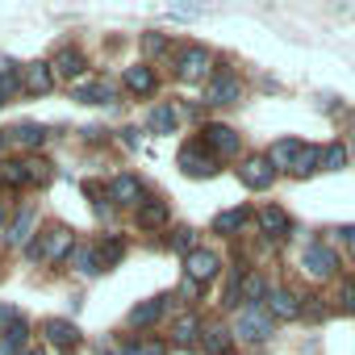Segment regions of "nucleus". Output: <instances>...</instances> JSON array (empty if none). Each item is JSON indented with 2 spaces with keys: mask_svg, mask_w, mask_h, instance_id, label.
<instances>
[{
  "mask_svg": "<svg viewBox=\"0 0 355 355\" xmlns=\"http://www.w3.org/2000/svg\"><path fill=\"white\" fill-rule=\"evenodd\" d=\"M214 71H218V59H214V51L209 46H184L180 55H175V76H180L184 84H201V80H214Z\"/></svg>",
  "mask_w": 355,
  "mask_h": 355,
  "instance_id": "f257e3e1",
  "label": "nucleus"
},
{
  "mask_svg": "<svg viewBox=\"0 0 355 355\" xmlns=\"http://www.w3.org/2000/svg\"><path fill=\"white\" fill-rule=\"evenodd\" d=\"M76 251V234L67 226H46L38 234V243H30V259H42V263H59Z\"/></svg>",
  "mask_w": 355,
  "mask_h": 355,
  "instance_id": "f03ea898",
  "label": "nucleus"
},
{
  "mask_svg": "<svg viewBox=\"0 0 355 355\" xmlns=\"http://www.w3.org/2000/svg\"><path fill=\"white\" fill-rule=\"evenodd\" d=\"M272 313L263 309V305H243L239 313H234V334L243 338V343H268L272 338Z\"/></svg>",
  "mask_w": 355,
  "mask_h": 355,
  "instance_id": "7ed1b4c3",
  "label": "nucleus"
},
{
  "mask_svg": "<svg viewBox=\"0 0 355 355\" xmlns=\"http://www.w3.org/2000/svg\"><path fill=\"white\" fill-rule=\"evenodd\" d=\"M301 268H305V276H313V280H334V276H338V255H334V247H326V243H309V247L301 251Z\"/></svg>",
  "mask_w": 355,
  "mask_h": 355,
  "instance_id": "20e7f679",
  "label": "nucleus"
},
{
  "mask_svg": "<svg viewBox=\"0 0 355 355\" xmlns=\"http://www.w3.org/2000/svg\"><path fill=\"white\" fill-rule=\"evenodd\" d=\"M180 167H184V175H197V180H205V175H214V171L222 167V159H218L201 138H193V142L180 150Z\"/></svg>",
  "mask_w": 355,
  "mask_h": 355,
  "instance_id": "39448f33",
  "label": "nucleus"
},
{
  "mask_svg": "<svg viewBox=\"0 0 355 355\" xmlns=\"http://www.w3.org/2000/svg\"><path fill=\"white\" fill-rule=\"evenodd\" d=\"M51 134L34 121H21V125H9V130H0V150H38Z\"/></svg>",
  "mask_w": 355,
  "mask_h": 355,
  "instance_id": "423d86ee",
  "label": "nucleus"
},
{
  "mask_svg": "<svg viewBox=\"0 0 355 355\" xmlns=\"http://www.w3.org/2000/svg\"><path fill=\"white\" fill-rule=\"evenodd\" d=\"M239 101H243V80H239V71H230V67L214 71L209 92H205V105H239Z\"/></svg>",
  "mask_w": 355,
  "mask_h": 355,
  "instance_id": "0eeeda50",
  "label": "nucleus"
},
{
  "mask_svg": "<svg viewBox=\"0 0 355 355\" xmlns=\"http://www.w3.org/2000/svg\"><path fill=\"white\" fill-rule=\"evenodd\" d=\"M276 167L268 163V155H251V159H243V167H239V180L247 184V189H255V193H263V189H272L276 184Z\"/></svg>",
  "mask_w": 355,
  "mask_h": 355,
  "instance_id": "6e6552de",
  "label": "nucleus"
},
{
  "mask_svg": "<svg viewBox=\"0 0 355 355\" xmlns=\"http://www.w3.org/2000/svg\"><path fill=\"white\" fill-rule=\"evenodd\" d=\"M201 142H205V146H209L218 159H234V155L243 150V138H239V130H230V125H218V121L201 130Z\"/></svg>",
  "mask_w": 355,
  "mask_h": 355,
  "instance_id": "1a4fd4ad",
  "label": "nucleus"
},
{
  "mask_svg": "<svg viewBox=\"0 0 355 355\" xmlns=\"http://www.w3.org/2000/svg\"><path fill=\"white\" fill-rule=\"evenodd\" d=\"M109 201H117V205H134V209H142L150 197H146V184L138 180V175H117V180L109 184Z\"/></svg>",
  "mask_w": 355,
  "mask_h": 355,
  "instance_id": "9d476101",
  "label": "nucleus"
},
{
  "mask_svg": "<svg viewBox=\"0 0 355 355\" xmlns=\"http://www.w3.org/2000/svg\"><path fill=\"white\" fill-rule=\"evenodd\" d=\"M184 268H189V280L193 284H205V280H214L222 272V259L214 251H193V255H184Z\"/></svg>",
  "mask_w": 355,
  "mask_h": 355,
  "instance_id": "9b49d317",
  "label": "nucleus"
},
{
  "mask_svg": "<svg viewBox=\"0 0 355 355\" xmlns=\"http://www.w3.org/2000/svg\"><path fill=\"white\" fill-rule=\"evenodd\" d=\"M21 88H26L30 96H46V92L55 88L51 63H30V67H21Z\"/></svg>",
  "mask_w": 355,
  "mask_h": 355,
  "instance_id": "f8f14e48",
  "label": "nucleus"
},
{
  "mask_svg": "<svg viewBox=\"0 0 355 355\" xmlns=\"http://www.w3.org/2000/svg\"><path fill=\"white\" fill-rule=\"evenodd\" d=\"M263 309L272 313V322L276 318H301V297L293 288H268V305Z\"/></svg>",
  "mask_w": 355,
  "mask_h": 355,
  "instance_id": "ddd939ff",
  "label": "nucleus"
},
{
  "mask_svg": "<svg viewBox=\"0 0 355 355\" xmlns=\"http://www.w3.org/2000/svg\"><path fill=\"white\" fill-rule=\"evenodd\" d=\"M51 71H55V76H63V80H80V76L88 71V59H84V51H76V46H63V51L55 55Z\"/></svg>",
  "mask_w": 355,
  "mask_h": 355,
  "instance_id": "4468645a",
  "label": "nucleus"
},
{
  "mask_svg": "<svg viewBox=\"0 0 355 355\" xmlns=\"http://www.w3.org/2000/svg\"><path fill=\"white\" fill-rule=\"evenodd\" d=\"M167 301L171 297H150V301H142V305H134L130 309V330H146V326H155L159 318H163V309H167Z\"/></svg>",
  "mask_w": 355,
  "mask_h": 355,
  "instance_id": "2eb2a0df",
  "label": "nucleus"
},
{
  "mask_svg": "<svg viewBox=\"0 0 355 355\" xmlns=\"http://www.w3.org/2000/svg\"><path fill=\"white\" fill-rule=\"evenodd\" d=\"M121 84H125V92H134V96H150V92H155V67H150V63H134V67H125Z\"/></svg>",
  "mask_w": 355,
  "mask_h": 355,
  "instance_id": "dca6fc26",
  "label": "nucleus"
},
{
  "mask_svg": "<svg viewBox=\"0 0 355 355\" xmlns=\"http://www.w3.org/2000/svg\"><path fill=\"white\" fill-rule=\"evenodd\" d=\"M71 272H80V276H101V272H105L96 243H76V251H71Z\"/></svg>",
  "mask_w": 355,
  "mask_h": 355,
  "instance_id": "f3484780",
  "label": "nucleus"
},
{
  "mask_svg": "<svg viewBox=\"0 0 355 355\" xmlns=\"http://www.w3.org/2000/svg\"><path fill=\"white\" fill-rule=\"evenodd\" d=\"M230 338H234V330H230V326L209 322V326L201 330V351H205V355H230Z\"/></svg>",
  "mask_w": 355,
  "mask_h": 355,
  "instance_id": "a211bd4d",
  "label": "nucleus"
},
{
  "mask_svg": "<svg viewBox=\"0 0 355 355\" xmlns=\"http://www.w3.org/2000/svg\"><path fill=\"white\" fill-rule=\"evenodd\" d=\"M301 146H305V142H297V138H280V142H272V150H268V163H272L276 171H293V163H297Z\"/></svg>",
  "mask_w": 355,
  "mask_h": 355,
  "instance_id": "6ab92c4d",
  "label": "nucleus"
},
{
  "mask_svg": "<svg viewBox=\"0 0 355 355\" xmlns=\"http://www.w3.org/2000/svg\"><path fill=\"white\" fill-rule=\"evenodd\" d=\"M0 189H30V163L26 159H5L0 163Z\"/></svg>",
  "mask_w": 355,
  "mask_h": 355,
  "instance_id": "aec40b11",
  "label": "nucleus"
},
{
  "mask_svg": "<svg viewBox=\"0 0 355 355\" xmlns=\"http://www.w3.org/2000/svg\"><path fill=\"white\" fill-rule=\"evenodd\" d=\"M34 222H38V218H34V209L26 205V209H21L13 222H9V230H5V243H9V247H21V243H30V239H34V234H30V230H34Z\"/></svg>",
  "mask_w": 355,
  "mask_h": 355,
  "instance_id": "412c9836",
  "label": "nucleus"
},
{
  "mask_svg": "<svg viewBox=\"0 0 355 355\" xmlns=\"http://www.w3.org/2000/svg\"><path fill=\"white\" fill-rule=\"evenodd\" d=\"M76 101H80V105H109V101H117V92H113V84L88 80V84L76 88Z\"/></svg>",
  "mask_w": 355,
  "mask_h": 355,
  "instance_id": "4be33fe9",
  "label": "nucleus"
},
{
  "mask_svg": "<svg viewBox=\"0 0 355 355\" xmlns=\"http://www.w3.org/2000/svg\"><path fill=\"white\" fill-rule=\"evenodd\" d=\"M42 330H46V338H51L55 347H67V351H71V347L80 343V330H76L71 322H63V318H51Z\"/></svg>",
  "mask_w": 355,
  "mask_h": 355,
  "instance_id": "5701e85b",
  "label": "nucleus"
},
{
  "mask_svg": "<svg viewBox=\"0 0 355 355\" xmlns=\"http://www.w3.org/2000/svg\"><path fill=\"white\" fill-rule=\"evenodd\" d=\"M259 226H263L268 239H280V234H288V214L276 209V205H263L259 209Z\"/></svg>",
  "mask_w": 355,
  "mask_h": 355,
  "instance_id": "b1692460",
  "label": "nucleus"
},
{
  "mask_svg": "<svg viewBox=\"0 0 355 355\" xmlns=\"http://www.w3.org/2000/svg\"><path fill=\"white\" fill-rule=\"evenodd\" d=\"M26 338H30V322L21 318L9 334H0V351H5V355H26L30 347H26Z\"/></svg>",
  "mask_w": 355,
  "mask_h": 355,
  "instance_id": "393cba45",
  "label": "nucleus"
},
{
  "mask_svg": "<svg viewBox=\"0 0 355 355\" xmlns=\"http://www.w3.org/2000/svg\"><path fill=\"white\" fill-rule=\"evenodd\" d=\"M247 222H251V209H247V205H239V209L218 214V218H214V230H218V234H234V230H243Z\"/></svg>",
  "mask_w": 355,
  "mask_h": 355,
  "instance_id": "a878e982",
  "label": "nucleus"
},
{
  "mask_svg": "<svg viewBox=\"0 0 355 355\" xmlns=\"http://www.w3.org/2000/svg\"><path fill=\"white\" fill-rule=\"evenodd\" d=\"M201 330H205V326H201V322L189 313V318H180V322L171 326V338L180 343V347H197V343H201Z\"/></svg>",
  "mask_w": 355,
  "mask_h": 355,
  "instance_id": "bb28decb",
  "label": "nucleus"
},
{
  "mask_svg": "<svg viewBox=\"0 0 355 355\" xmlns=\"http://www.w3.org/2000/svg\"><path fill=\"white\" fill-rule=\"evenodd\" d=\"M138 226H142V230H159V226H167V205H163V201H146V205L138 209Z\"/></svg>",
  "mask_w": 355,
  "mask_h": 355,
  "instance_id": "cd10ccee",
  "label": "nucleus"
},
{
  "mask_svg": "<svg viewBox=\"0 0 355 355\" xmlns=\"http://www.w3.org/2000/svg\"><path fill=\"white\" fill-rule=\"evenodd\" d=\"M146 121H150V130H155V134H175V109H171L167 101H163V105H155Z\"/></svg>",
  "mask_w": 355,
  "mask_h": 355,
  "instance_id": "c85d7f7f",
  "label": "nucleus"
},
{
  "mask_svg": "<svg viewBox=\"0 0 355 355\" xmlns=\"http://www.w3.org/2000/svg\"><path fill=\"white\" fill-rule=\"evenodd\" d=\"M167 247L180 251V255H193V251H197V230H193V226H175L171 239H167Z\"/></svg>",
  "mask_w": 355,
  "mask_h": 355,
  "instance_id": "c756f323",
  "label": "nucleus"
},
{
  "mask_svg": "<svg viewBox=\"0 0 355 355\" xmlns=\"http://www.w3.org/2000/svg\"><path fill=\"white\" fill-rule=\"evenodd\" d=\"M96 251H101V263H105V268H117V263H121V255H125V243L109 234V239H101V243H96Z\"/></svg>",
  "mask_w": 355,
  "mask_h": 355,
  "instance_id": "7c9ffc66",
  "label": "nucleus"
},
{
  "mask_svg": "<svg viewBox=\"0 0 355 355\" xmlns=\"http://www.w3.org/2000/svg\"><path fill=\"white\" fill-rule=\"evenodd\" d=\"M243 301L247 305H263L268 301V284H263V276H243Z\"/></svg>",
  "mask_w": 355,
  "mask_h": 355,
  "instance_id": "2f4dec72",
  "label": "nucleus"
},
{
  "mask_svg": "<svg viewBox=\"0 0 355 355\" xmlns=\"http://www.w3.org/2000/svg\"><path fill=\"white\" fill-rule=\"evenodd\" d=\"M318 159H322L318 146H301V155H297V163H293V175H301V180H305V175H313V171H318Z\"/></svg>",
  "mask_w": 355,
  "mask_h": 355,
  "instance_id": "473e14b6",
  "label": "nucleus"
},
{
  "mask_svg": "<svg viewBox=\"0 0 355 355\" xmlns=\"http://www.w3.org/2000/svg\"><path fill=\"white\" fill-rule=\"evenodd\" d=\"M318 163H322V171H343V167H347V146H343V142H330Z\"/></svg>",
  "mask_w": 355,
  "mask_h": 355,
  "instance_id": "72a5a7b5",
  "label": "nucleus"
},
{
  "mask_svg": "<svg viewBox=\"0 0 355 355\" xmlns=\"http://www.w3.org/2000/svg\"><path fill=\"white\" fill-rule=\"evenodd\" d=\"M121 355H167V347L155 338H130V343H121Z\"/></svg>",
  "mask_w": 355,
  "mask_h": 355,
  "instance_id": "f704fd0d",
  "label": "nucleus"
},
{
  "mask_svg": "<svg viewBox=\"0 0 355 355\" xmlns=\"http://www.w3.org/2000/svg\"><path fill=\"white\" fill-rule=\"evenodd\" d=\"M334 301H338V309H343V313H355V280H351V276H347V280H338Z\"/></svg>",
  "mask_w": 355,
  "mask_h": 355,
  "instance_id": "c9c22d12",
  "label": "nucleus"
},
{
  "mask_svg": "<svg viewBox=\"0 0 355 355\" xmlns=\"http://www.w3.org/2000/svg\"><path fill=\"white\" fill-rule=\"evenodd\" d=\"M26 163H30V189L51 184V163H42V159H26Z\"/></svg>",
  "mask_w": 355,
  "mask_h": 355,
  "instance_id": "e433bc0d",
  "label": "nucleus"
},
{
  "mask_svg": "<svg viewBox=\"0 0 355 355\" xmlns=\"http://www.w3.org/2000/svg\"><path fill=\"white\" fill-rule=\"evenodd\" d=\"M17 322H21V309L17 305H0V334H9Z\"/></svg>",
  "mask_w": 355,
  "mask_h": 355,
  "instance_id": "4c0bfd02",
  "label": "nucleus"
},
{
  "mask_svg": "<svg viewBox=\"0 0 355 355\" xmlns=\"http://www.w3.org/2000/svg\"><path fill=\"white\" fill-rule=\"evenodd\" d=\"M142 51L159 59V55H167V38H163V34H146V38H142Z\"/></svg>",
  "mask_w": 355,
  "mask_h": 355,
  "instance_id": "58836bf2",
  "label": "nucleus"
},
{
  "mask_svg": "<svg viewBox=\"0 0 355 355\" xmlns=\"http://www.w3.org/2000/svg\"><path fill=\"white\" fill-rule=\"evenodd\" d=\"M334 234H338V243L347 247V255L355 259V226H343V230H334Z\"/></svg>",
  "mask_w": 355,
  "mask_h": 355,
  "instance_id": "ea45409f",
  "label": "nucleus"
},
{
  "mask_svg": "<svg viewBox=\"0 0 355 355\" xmlns=\"http://www.w3.org/2000/svg\"><path fill=\"white\" fill-rule=\"evenodd\" d=\"M26 355H46V351H42V347H30V351H26Z\"/></svg>",
  "mask_w": 355,
  "mask_h": 355,
  "instance_id": "a19ab883",
  "label": "nucleus"
},
{
  "mask_svg": "<svg viewBox=\"0 0 355 355\" xmlns=\"http://www.w3.org/2000/svg\"><path fill=\"white\" fill-rule=\"evenodd\" d=\"M0 226H5V209H0Z\"/></svg>",
  "mask_w": 355,
  "mask_h": 355,
  "instance_id": "79ce46f5",
  "label": "nucleus"
},
{
  "mask_svg": "<svg viewBox=\"0 0 355 355\" xmlns=\"http://www.w3.org/2000/svg\"><path fill=\"white\" fill-rule=\"evenodd\" d=\"M351 146H355V130H351Z\"/></svg>",
  "mask_w": 355,
  "mask_h": 355,
  "instance_id": "37998d69",
  "label": "nucleus"
},
{
  "mask_svg": "<svg viewBox=\"0 0 355 355\" xmlns=\"http://www.w3.org/2000/svg\"><path fill=\"white\" fill-rule=\"evenodd\" d=\"M0 105H5V101H0Z\"/></svg>",
  "mask_w": 355,
  "mask_h": 355,
  "instance_id": "c03bdc74",
  "label": "nucleus"
}]
</instances>
